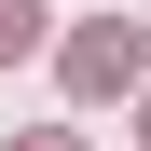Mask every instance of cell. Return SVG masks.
I'll return each instance as SVG.
<instances>
[{
  "label": "cell",
  "mask_w": 151,
  "mask_h": 151,
  "mask_svg": "<svg viewBox=\"0 0 151 151\" xmlns=\"http://www.w3.org/2000/svg\"><path fill=\"white\" fill-rule=\"evenodd\" d=\"M41 28H55L41 0H0V55H41Z\"/></svg>",
  "instance_id": "cell-2"
},
{
  "label": "cell",
  "mask_w": 151,
  "mask_h": 151,
  "mask_svg": "<svg viewBox=\"0 0 151 151\" xmlns=\"http://www.w3.org/2000/svg\"><path fill=\"white\" fill-rule=\"evenodd\" d=\"M28 151H83V137H28Z\"/></svg>",
  "instance_id": "cell-3"
},
{
  "label": "cell",
  "mask_w": 151,
  "mask_h": 151,
  "mask_svg": "<svg viewBox=\"0 0 151 151\" xmlns=\"http://www.w3.org/2000/svg\"><path fill=\"white\" fill-rule=\"evenodd\" d=\"M137 83V28H124V14H96L83 41H69V96H124Z\"/></svg>",
  "instance_id": "cell-1"
}]
</instances>
